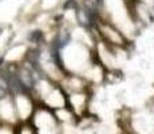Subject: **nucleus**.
Returning <instances> with one entry per match:
<instances>
[{
  "label": "nucleus",
  "mask_w": 154,
  "mask_h": 134,
  "mask_svg": "<svg viewBox=\"0 0 154 134\" xmlns=\"http://www.w3.org/2000/svg\"><path fill=\"white\" fill-rule=\"evenodd\" d=\"M19 79L22 80V83L26 87H32V85H34V80H32V76H31V74H29V71H23Z\"/></svg>",
  "instance_id": "f257e3e1"
},
{
  "label": "nucleus",
  "mask_w": 154,
  "mask_h": 134,
  "mask_svg": "<svg viewBox=\"0 0 154 134\" xmlns=\"http://www.w3.org/2000/svg\"><path fill=\"white\" fill-rule=\"evenodd\" d=\"M7 90H8V85L4 79L0 76V98H3L5 94H7Z\"/></svg>",
  "instance_id": "f03ea898"
}]
</instances>
